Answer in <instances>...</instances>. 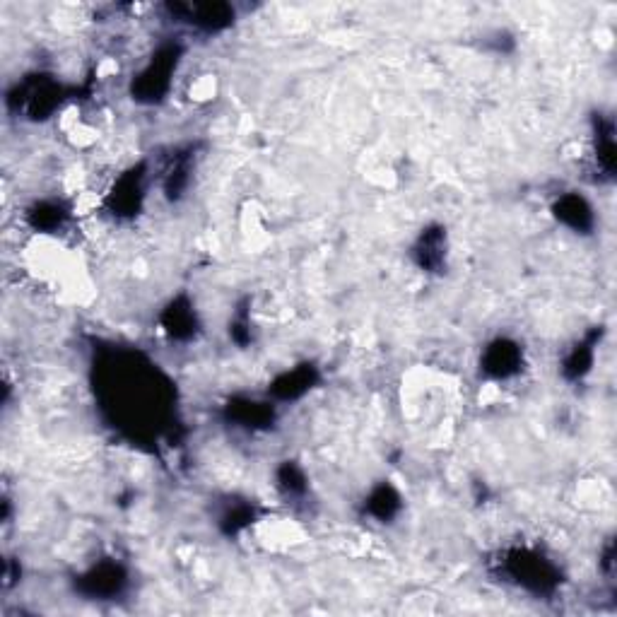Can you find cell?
Segmentation results:
<instances>
[{
  "instance_id": "cell-1",
  "label": "cell",
  "mask_w": 617,
  "mask_h": 617,
  "mask_svg": "<svg viewBox=\"0 0 617 617\" xmlns=\"http://www.w3.org/2000/svg\"><path fill=\"white\" fill-rule=\"evenodd\" d=\"M181 49L176 44H164L133 78L131 94L135 102L157 104L172 90V78L179 66Z\"/></svg>"
},
{
  "instance_id": "cell-2",
  "label": "cell",
  "mask_w": 617,
  "mask_h": 617,
  "mask_svg": "<svg viewBox=\"0 0 617 617\" xmlns=\"http://www.w3.org/2000/svg\"><path fill=\"white\" fill-rule=\"evenodd\" d=\"M504 572L509 574V581H514L519 589L531 593H552L560 584V569L552 564L548 557L533 550H514L504 560Z\"/></svg>"
},
{
  "instance_id": "cell-3",
  "label": "cell",
  "mask_w": 617,
  "mask_h": 617,
  "mask_svg": "<svg viewBox=\"0 0 617 617\" xmlns=\"http://www.w3.org/2000/svg\"><path fill=\"white\" fill-rule=\"evenodd\" d=\"M63 97H66V90H63L61 82H56L54 78H44V75H37V78H29L17 85V102L25 109L29 119H46V116H51L61 107Z\"/></svg>"
},
{
  "instance_id": "cell-4",
  "label": "cell",
  "mask_w": 617,
  "mask_h": 617,
  "mask_svg": "<svg viewBox=\"0 0 617 617\" xmlns=\"http://www.w3.org/2000/svg\"><path fill=\"white\" fill-rule=\"evenodd\" d=\"M174 17H181L186 25L201 29V32L215 34L232 27L234 8L227 3H201V5H169Z\"/></svg>"
},
{
  "instance_id": "cell-5",
  "label": "cell",
  "mask_w": 617,
  "mask_h": 617,
  "mask_svg": "<svg viewBox=\"0 0 617 617\" xmlns=\"http://www.w3.org/2000/svg\"><path fill=\"white\" fill-rule=\"evenodd\" d=\"M483 372L490 376V379L502 381L511 379L521 372L524 367V350L516 340L509 338H497L487 345L483 352Z\"/></svg>"
},
{
  "instance_id": "cell-6",
  "label": "cell",
  "mask_w": 617,
  "mask_h": 617,
  "mask_svg": "<svg viewBox=\"0 0 617 617\" xmlns=\"http://www.w3.org/2000/svg\"><path fill=\"white\" fill-rule=\"evenodd\" d=\"M128 574L119 562H99L78 579V589L90 598H116L126 589Z\"/></svg>"
},
{
  "instance_id": "cell-7",
  "label": "cell",
  "mask_w": 617,
  "mask_h": 617,
  "mask_svg": "<svg viewBox=\"0 0 617 617\" xmlns=\"http://www.w3.org/2000/svg\"><path fill=\"white\" fill-rule=\"evenodd\" d=\"M145 198V169L135 167L119 179V184L111 191L109 203L114 215H135Z\"/></svg>"
},
{
  "instance_id": "cell-8",
  "label": "cell",
  "mask_w": 617,
  "mask_h": 617,
  "mask_svg": "<svg viewBox=\"0 0 617 617\" xmlns=\"http://www.w3.org/2000/svg\"><path fill=\"white\" fill-rule=\"evenodd\" d=\"M552 213H555L557 220L562 222L564 227L574 229V232H591L593 225H596V215H593L591 203L586 201L584 196L579 193H564L552 205Z\"/></svg>"
},
{
  "instance_id": "cell-9",
  "label": "cell",
  "mask_w": 617,
  "mask_h": 617,
  "mask_svg": "<svg viewBox=\"0 0 617 617\" xmlns=\"http://www.w3.org/2000/svg\"><path fill=\"white\" fill-rule=\"evenodd\" d=\"M162 326H164V333L174 340L193 338V333L198 331L196 309H193V304L184 297L174 299V302L164 309Z\"/></svg>"
},
{
  "instance_id": "cell-10",
  "label": "cell",
  "mask_w": 617,
  "mask_h": 617,
  "mask_svg": "<svg viewBox=\"0 0 617 617\" xmlns=\"http://www.w3.org/2000/svg\"><path fill=\"white\" fill-rule=\"evenodd\" d=\"M417 266L425 270H442L446 266V229L430 227L415 244Z\"/></svg>"
},
{
  "instance_id": "cell-11",
  "label": "cell",
  "mask_w": 617,
  "mask_h": 617,
  "mask_svg": "<svg viewBox=\"0 0 617 617\" xmlns=\"http://www.w3.org/2000/svg\"><path fill=\"white\" fill-rule=\"evenodd\" d=\"M311 384H316L314 367H311V364H302V367L278 376L275 384L270 386V393H273L278 401H297V398H302L304 393L311 389Z\"/></svg>"
},
{
  "instance_id": "cell-12",
  "label": "cell",
  "mask_w": 617,
  "mask_h": 617,
  "mask_svg": "<svg viewBox=\"0 0 617 617\" xmlns=\"http://www.w3.org/2000/svg\"><path fill=\"white\" fill-rule=\"evenodd\" d=\"M367 511L376 521L386 524V521H391L401 511V495L389 483L376 485L367 499Z\"/></svg>"
},
{
  "instance_id": "cell-13",
  "label": "cell",
  "mask_w": 617,
  "mask_h": 617,
  "mask_svg": "<svg viewBox=\"0 0 617 617\" xmlns=\"http://www.w3.org/2000/svg\"><path fill=\"white\" fill-rule=\"evenodd\" d=\"M63 220H66V210H63L58 203L41 201L29 210V222H32L37 229H41V232H51V229L61 227Z\"/></svg>"
},
{
  "instance_id": "cell-14",
  "label": "cell",
  "mask_w": 617,
  "mask_h": 617,
  "mask_svg": "<svg viewBox=\"0 0 617 617\" xmlns=\"http://www.w3.org/2000/svg\"><path fill=\"white\" fill-rule=\"evenodd\" d=\"M278 487L290 497L304 495L307 492V475H304V470L297 463L285 461L278 470Z\"/></svg>"
},
{
  "instance_id": "cell-15",
  "label": "cell",
  "mask_w": 617,
  "mask_h": 617,
  "mask_svg": "<svg viewBox=\"0 0 617 617\" xmlns=\"http://www.w3.org/2000/svg\"><path fill=\"white\" fill-rule=\"evenodd\" d=\"M593 367V340L589 343H581L567 355V360H564V374L569 376V379H581L584 374H589Z\"/></svg>"
}]
</instances>
